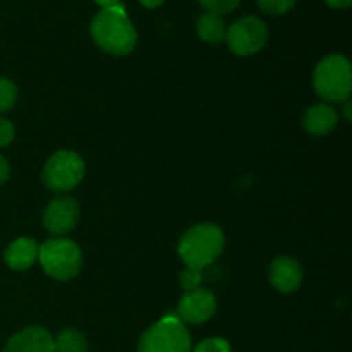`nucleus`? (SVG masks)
Masks as SVG:
<instances>
[{"mask_svg": "<svg viewBox=\"0 0 352 352\" xmlns=\"http://www.w3.org/2000/svg\"><path fill=\"white\" fill-rule=\"evenodd\" d=\"M91 38L105 54L122 57L136 48L138 31L122 6L102 9L91 21Z\"/></svg>", "mask_w": 352, "mask_h": 352, "instance_id": "nucleus-1", "label": "nucleus"}, {"mask_svg": "<svg viewBox=\"0 0 352 352\" xmlns=\"http://www.w3.org/2000/svg\"><path fill=\"white\" fill-rule=\"evenodd\" d=\"M226 236L215 223H199L191 227L179 239V256L186 267L203 270L222 254Z\"/></svg>", "mask_w": 352, "mask_h": 352, "instance_id": "nucleus-2", "label": "nucleus"}, {"mask_svg": "<svg viewBox=\"0 0 352 352\" xmlns=\"http://www.w3.org/2000/svg\"><path fill=\"white\" fill-rule=\"evenodd\" d=\"M315 89L323 102L339 103L351 98L352 67L347 57L340 54L327 55L315 69Z\"/></svg>", "mask_w": 352, "mask_h": 352, "instance_id": "nucleus-3", "label": "nucleus"}, {"mask_svg": "<svg viewBox=\"0 0 352 352\" xmlns=\"http://www.w3.org/2000/svg\"><path fill=\"white\" fill-rule=\"evenodd\" d=\"M38 260L45 274L55 280H71L82 267L81 250L67 237H54L41 244L38 250Z\"/></svg>", "mask_w": 352, "mask_h": 352, "instance_id": "nucleus-4", "label": "nucleus"}, {"mask_svg": "<svg viewBox=\"0 0 352 352\" xmlns=\"http://www.w3.org/2000/svg\"><path fill=\"white\" fill-rule=\"evenodd\" d=\"M191 336L177 316H164L138 342V352H191Z\"/></svg>", "mask_w": 352, "mask_h": 352, "instance_id": "nucleus-5", "label": "nucleus"}, {"mask_svg": "<svg viewBox=\"0 0 352 352\" xmlns=\"http://www.w3.org/2000/svg\"><path fill=\"white\" fill-rule=\"evenodd\" d=\"M85 162L71 150H60L52 155L43 168V184L52 192H65L74 189L85 177Z\"/></svg>", "mask_w": 352, "mask_h": 352, "instance_id": "nucleus-6", "label": "nucleus"}, {"mask_svg": "<svg viewBox=\"0 0 352 352\" xmlns=\"http://www.w3.org/2000/svg\"><path fill=\"white\" fill-rule=\"evenodd\" d=\"M226 40L232 54L248 57L258 54L267 45L268 28L260 17H241L227 28Z\"/></svg>", "mask_w": 352, "mask_h": 352, "instance_id": "nucleus-7", "label": "nucleus"}, {"mask_svg": "<svg viewBox=\"0 0 352 352\" xmlns=\"http://www.w3.org/2000/svg\"><path fill=\"white\" fill-rule=\"evenodd\" d=\"M217 309V299L215 294L208 289H195V291H188L181 298L177 306V316L182 323L188 325H199L205 323L215 315Z\"/></svg>", "mask_w": 352, "mask_h": 352, "instance_id": "nucleus-8", "label": "nucleus"}, {"mask_svg": "<svg viewBox=\"0 0 352 352\" xmlns=\"http://www.w3.org/2000/svg\"><path fill=\"white\" fill-rule=\"evenodd\" d=\"M79 219V205L76 199L62 196L48 203L43 212V226L55 236H64L74 229Z\"/></svg>", "mask_w": 352, "mask_h": 352, "instance_id": "nucleus-9", "label": "nucleus"}, {"mask_svg": "<svg viewBox=\"0 0 352 352\" xmlns=\"http://www.w3.org/2000/svg\"><path fill=\"white\" fill-rule=\"evenodd\" d=\"M3 352H54V337L43 327H28L10 337Z\"/></svg>", "mask_w": 352, "mask_h": 352, "instance_id": "nucleus-10", "label": "nucleus"}, {"mask_svg": "<svg viewBox=\"0 0 352 352\" xmlns=\"http://www.w3.org/2000/svg\"><path fill=\"white\" fill-rule=\"evenodd\" d=\"M268 278L277 291L294 292L298 291L302 282V268L294 258L278 256L272 261Z\"/></svg>", "mask_w": 352, "mask_h": 352, "instance_id": "nucleus-11", "label": "nucleus"}, {"mask_svg": "<svg viewBox=\"0 0 352 352\" xmlns=\"http://www.w3.org/2000/svg\"><path fill=\"white\" fill-rule=\"evenodd\" d=\"M337 122H339V116L329 103H318V105L309 107L302 116V126H305L306 133L311 136H325V134L332 133Z\"/></svg>", "mask_w": 352, "mask_h": 352, "instance_id": "nucleus-12", "label": "nucleus"}, {"mask_svg": "<svg viewBox=\"0 0 352 352\" xmlns=\"http://www.w3.org/2000/svg\"><path fill=\"white\" fill-rule=\"evenodd\" d=\"M38 250H40V246L36 244V241L31 239V237H19L7 248L6 256H3L7 267L19 272L28 270L38 260Z\"/></svg>", "mask_w": 352, "mask_h": 352, "instance_id": "nucleus-13", "label": "nucleus"}, {"mask_svg": "<svg viewBox=\"0 0 352 352\" xmlns=\"http://www.w3.org/2000/svg\"><path fill=\"white\" fill-rule=\"evenodd\" d=\"M196 31H198V36L203 41H206L210 45H219L220 41L226 40L227 26L226 21L220 16L205 12L196 21Z\"/></svg>", "mask_w": 352, "mask_h": 352, "instance_id": "nucleus-14", "label": "nucleus"}, {"mask_svg": "<svg viewBox=\"0 0 352 352\" xmlns=\"http://www.w3.org/2000/svg\"><path fill=\"white\" fill-rule=\"evenodd\" d=\"M54 352H88V342L81 332L65 329L54 339Z\"/></svg>", "mask_w": 352, "mask_h": 352, "instance_id": "nucleus-15", "label": "nucleus"}, {"mask_svg": "<svg viewBox=\"0 0 352 352\" xmlns=\"http://www.w3.org/2000/svg\"><path fill=\"white\" fill-rule=\"evenodd\" d=\"M17 100V88L10 79L0 78V113L7 112L14 107Z\"/></svg>", "mask_w": 352, "mask_h": 352, "instance_id": "nucleus-16", "label": "nucleus"}, {"mask_svg": "<svg viewBox=\"0 0 352 352\" xmlns=\"http://www.w3.org/2000/svg\"><path fill=\"white\" fill-rule=\"evenodd\" d=\"M198 2L203 9H206V12L222 17L223 14L236 10L241 0H198Z\"/></svg>", "mask_w": 352, "mask_h": 352, "instance_id": "nucleus-17", "label": "nucleus"}, {"mask_svg": "<svg viewBox=\"0 0 352 352\" xmlns=\"http://www.w3.org/2000/svg\"><path fill=\"white\" fill-rule=\"evenodd\" d=\"M256 2L265 14L280 16V14L289 12L298 0H256Z\"/></svg>", "mask_w": 352, "mask_h": 352, "instance_id": "nucleus-18", "label": "nucleus"}, {"mask_svg": "<svg viewBox=\"0 0 352 352\" xmlns=\"http://www.w3.org/2000/svg\"><path fill=\"white\" fill-rule=\"evenodd\" d=\"M191 352H232L230 344L222 337H212V339H205L195 347Z\"/></svg>", "mask_w": 352, "mask_h": 352, "instance_id": "nucleus-19", "label": "nucleus"}, {"mask_svg": "<svg viewBox=\"0 0 352 352\" xmlns=\"http://www.w3.org/2000/svg\"><path fill=\"white\" fill-rule=\"evenodd\" d=\"M203 280L201 270H196V268L186 267V270H182L181 274V285L186 292L195 291V289L199 287Z\"/></svg>", "mask_w": 352, "mask_h": 352, "instance_id": "nucleus-20", "label": "nucleus"}, {"mask_svg": "<svg viewBox=\"0 0 352 352\" xmlns=\"http://www.w3.org/2000/svg\"><path fill=\"white\" fill-rule=\"evenodd\" d=\"M14 140V126L10 120L0 117V148L7 146Z\"/></svg>", "mask_w": 352, "mask_h": 352, "instance_id": "nucleus-21", "label": "nucleus"}, {"mask_svg": "<svg viewBox=\"0 0 352 352\" xmlns=\"http://www.w3.org/2000/svg\"><path fill=\"white\" fill-rule=\"evenodd\" d=\"M9 175H10L9 162H7L6 158H3L2 155H0V186H2L3 182L7 181V179H9Z\"/></svg>", "mask_w": 352, "mask_h": 352, "instance_id": "nucleus-22", "label": "nucleus"}, {"mask_svg": "<svg viewBox=\"0 0 352 352\" xmlns=\"http://www.w3.org/2000/svg\"><path fill=\"white\" fill-rule=\"evenodd\" d=\"M332 9H347L351 6L352 0H325Z\"/></svg>", "mask_w": 352, "mask_h": 352, "instance_id": "nucleus-23", "label": "nucleus"}, {"mask_svg": "<svg viewBox=\"0 0 352 352\" xmlns=\"http://www.w3.org/2000/svg\"><path fill=\"white\" fill-rule=\"evenodd\" d=\"M342 113H344V119H346L347 122H351V120H352V103H351V100H346V102H344Z\"/></svg>", "mask_w": 352, "mask_h": 352, "instance_id": "nucleus-24", "label": "nucleus"}, {"mask_svg": "<svg viewBox=\"0 0 352 352\" xmlns=\"http://www.w3.org/2000/svg\"><path fill=\"white\" fill-rule=\"evenodd\" d=\"M164 2L165 0H140L141 6L146 7V9H157V7H160Z\"/></svg>", "mask_w": 352, "mask_h": 352, "instance_id": "nucleus-25", "label": "nucleus"}, {"mask_svg": "<svg viewBox=\"0 0 352 352\" xmlns=\"http://www.w3.org/2000/svg\"><path fill=\"white\" fill-rule=\"evenodd\" d=\"M95 3H98L102 9H109V7L120 6V0H95Z\"/></svg>", "mask_w": 352, "mask_h": 352, "instance_id": "nucleus-26", "label": "nucleus"}]
</instances>
